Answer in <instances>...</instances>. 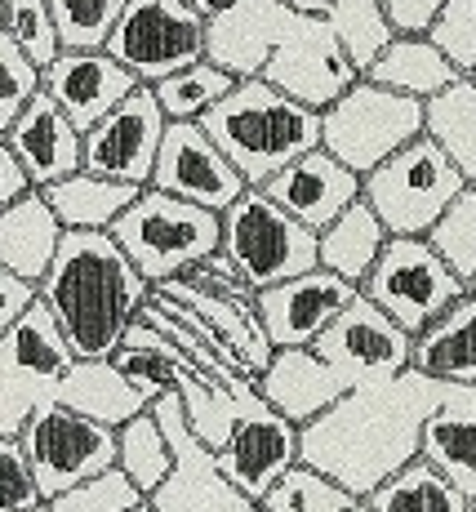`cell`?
<instances>
[{"instance_id":"6da1fadb","label":"cell","mask_w":476,"mask_h":512,"mask_svg":"<svg viewBox=\"0 0 476 512\" xmlns=\"http://www.w3.org/2000/svg\"><path fill=\"white\" fill-rule=\"evenodd\" d=\"M445 397L450 388L419 370L343 392L321 419L299 428V464L365 504L383 481L419 459L423 428Z\"/></svg>"},{"instance_id":"7a4b0ae2","label":"cell","mask_w":476,"mask_h":512,"mask_svg":"<svg viewBox=\"0 0 476 512\" xmlns=\"http://www.w3.org/2000/svg\"><path fill=\"white\" fill-rule=\"evenodd\" d=\"M36 294L54 312L76 361H112L152 299V285L107 232H63Z\"/></svg>"},{"instance_id":"3957f363","label":"cell","mask_w":476,"mask_h":512,"mask_svg":"<svg viewBox=\"0 0 476 512\" xmlns=\"http://www.w3.org/2000/svg\"><path fill=\"white\" fill-rule=\"evenodd\" d=\"M201 130L232 161L245 187H263L285 165L321 147V112L294 103L254 76V81H236V90L201 116Z\"/></svg>"},{"instance_id":"277c9868","label":"cell","mask_w":476,"mask_h":512,"mask_svg":"<svg viewBox=\"0 0 476 512\" xmlns=\"http://www.w3.org/2000/svg\"><path fill=\"white\" fill-rule=\"evenodd\" d=\"M112 236L121 254L138 268L147 285H165L196 263H205L223 245V214H210L201 205H187L178 196H165L156 187H143L138 201L112 223Z\"/></svg>"},{"instance_id":"5b68a950","label":"cell","mask_w":476,"mask_h":512,"mask_svg":"<svg viewBox=\"0 0 476 512\" xmlns=\"http://www.w3.org/2000/svg\"><path fill=\"white\" fill-rule=\"evenodd\" d=\"M423 134H428V103L392 94L365 76L321 112V147L356 179L379 170L388 156Z\"/></svg>"},{"instance_id":"8992f818","label":"cell","mask_w":476,"mask_h":512,"mask_svg":"<svg viewBox=\"0 0 476 512\" xmlns=\"http://www.w3.org/2000/svg\"><path fill=\"white\" fill-rule=\"evenodd\" d=\"M468 187L459 165L445 156V147L423 134L410 147L370 170L361 179V201L379 214L388 236H428L432 223L450 210V201Z\"/></svg>"},{"instance_id":"52a82bcc","label":"cell","mask_w":476,"mask_h":512,"mask_svg":"<svg viewBox=\"0 0 476 512\" xmlns=\"http://www.w3.org/2000/svg\"><path fill=\"white\" fill-rule=\"evenodd\" d=\"M236 277L254 294L285 285L303 272L321 268L316 263V236L299 228L281 205H272L259 187H245V196L223 210V245H218Z\"/></svg>"},{"instance_id":"ba28073f","label":"cell","mask_w":476,"mask_h":512,"mask_svg":"<svg viewBox=\"0 0 476 512\" xmlns=\"http://www.w3.org/2000/svg\"><path fill=\"white\" fill-rule=\"evenodd\" d=\"M463 294H468V285L436 259V250L423 236H388L379 263L361 281V299H370L410 339L428 330Z\"/></svg>"},{"instance_id":"9c48e42d","label":"cell","mask_w":476,"mask_h":512,"mask_svg":"<svg viewBox=\"0 0 476 512\" xmlns=\"http://www.w3.org/2000/svg\"><path fill=\"white\" fill-rule=\"evenodd\" d=\"M18 446H23L27 468H32L45 504H54L58 495L76 490L98 472L116 468V432L94 419L72 415L58 401H41L27 415L23 432H18Z\"/></svg>"},{"instance_id":"30bf717a","label":"cell","mask_w":476,"mask_h":512,"mask_svg":"<svg viewBox=\"0 0 476 512\" xmlns=\"http://www.w3.org/2000/svg\"><path fill=\"white\" fill-rule=\"evenodd\" d=\"M107 54L138 85H161L192 63H205V18L183 0H130L107 36Z\"/></svg>"},{"instance_id":"8fae6325","label":"cell","mask_w":476,"mask_h":512,"mask_svg":"<svg viewBox=\"0 0 476 512\" xmlns=\"http://www.w3.org/2000/svg\"><path fill=\"white\" fill-rule=\"evenodd\" d=\"M152 419L161 423L165 441H170L174 468H170V477L147 495V508L152 512H259V504H250V499L218 472L214 450H205L201 441L192 437L178 392H165V397L152 401Z\"/></svg>"},{"instance_id":"7c38bea8","label":"cell","mask_w":476,"mask_h":512,"mask_svg":"<svg viewBox=\"0 0 476 512\" xmlns=\"http://www.w3.org/2000/svg\"><path fill=\"white\" fill-rule=\"evenodd\" d=\"M165 125L170 121H165L161 103H156V90L138 85L116 112H107L81 139V170L143 192V187H152Z\"/></svg>"},{"instance_id":"4fadbf2b","label":"cell","mask_w":476,"mask_h":512,"mask_svg":"<svg viewBox=\"0 0 476 512\" xmlns=\"http://www.w3.org/2000/svg\"><path fill=\"white\" fill-rule=\"evenodd\" d=\"M312 352L325 361L347 392L365 383H383L410 370L414 339L401 326H392L370 299L356 294L352 303L334 317V326L312 343Z\"/></svg>"},{"instance_id":"5bb4252c","label":"cell","mask_w":476,"mask_h":512,"mask_svg":"<svg viewBox=\"0 0 476 512\" xmlns=\"http://www.w3.org/2000/svg\"><path fill=\"white\" fill-rule=\"evenodd\" d=\"M259 81H267L272 90L294 98V103L312 107V112H325V107H330L334 98H343L361 76L347 63L339 41L330 36L325 18H294L281 32L276 49L267 54Z\"/></svg>"},{"instance_id":"9a60e30c","label":"cell","mask_w":476,"mask_h":512,"mask_svg":"<svg viewBox=\"0 0 476 512\" xmlns=\"http://www.w3.org/2000/svg\"><path fill=\"white\" fill-rule=\"evenodd\" d=\"M214 464L250 504H259L267 490L299 464V428L276 415L254 388L245 397L232 432H227V441L214 450Z\"/></svg>"},{"instance_id":"2e32d148","label":"cell","mask_w":476,"mask_h":512,"mask_svg":"<svg viewBox=\"0 0 476 512\" xmlns=\"http://www.w3.org/2000/svg\"><path fill=\"white\" fill-rule=\"evenodd\" d=\"M152 187L165 196H178V201H187V205H201V210H210V214H223L227 205H236L245 196V179L210 143V134L192 121L165 125Z\"/></svg>"},{"instance_id":"e0dca14e","label":"cell","mask_w":476,"mask_h":512,"mask_svg":"<svg viewBox=\"0 0 476 512\" xmlns=\"http://www.w3.org/2000/svg\"><path fill=\"white\" fill-rule=\"evenodd\" d=\"M356 294L361 290L347 285L343 277H334V272H325V268H312V272H303V277L254 294V312H259L272 352H290V348H312Z\"/></svg>"},{"instance_id":"ac0fdd59","label":"cell","mask_w":476,"mask_h":512,"mask_svg":"<svg viewBox=\"0 0 476 512\" xmlns=\"http://www.w3.org/2000/svg\"><path fill=\"white\" fill-rule=\"evenodd\" d=\"M41 90L54 98L58 112H63L67 121L76 125V134L85 139L107 112H116V107L138 90V81L107 49H94V54L63 49L41 72Z\"/></svg>"},{"instance_id":"d6986e66","label":"cell","mask_w":476,"mask_h":512,"mask_svg":"<svg viewBox=\"0 0 476 512\" xmlns=\"http://www.w3.org/2000/svg\"><path fill=\"white\" fill-rule=\"evenodd\" d=\"M259 192L272 205H281L299 228L321 236L347 205L361 201V179H356L352 170H343L325 147H316V152L299 156L294 165H285L276 179H267Z\"/></svg>"},{"instance_id":"ffe728a7","label":"cell","mask_w":476,"mask_h":512,"mask_svg":"<svg viewBox=\"0 0 476 512\" xmlns=\"http://www.w3.org/2000/svg\"><path fill=\"white\" fill-rule=\"evenodd\" d=\"M5 147L14 152V161L23 165L32 192H45V187L81 174V134H76V125L58 112V103L45 90L9 125Z\"/></svg>"},{"instance_id":"44dd1931","label":"cell","mask_w":476,"mask_h":512,"mask_svg":"<svg viewBox=\"0 0 476 512\" xmlns=\"http://www.w3.org/2000/svg\"><path fill=\"white\" fill-rule=\"evenodd\" d=\"M294 18L299 14H290L276 0H241L236 9L205 23V58L236 81H254Z\"/></svg>"},{"instance_id":"7402d4cb","label":"cell","mask_w":476,"mask_h":512,"mask_svg":"<svg viewBox=\"0 0 476 512\" xmlns=\"http://www.w3.org/2000/svg\"><path fill=\"white\" fill-rule=\"evenodd\" d=\"M259 397L276 410L281 419H290L294 428H307L312 419H321L334 401L343 397V383L339 374L325 366L312 348H290V352H276L272 366L259 374Z\"/></svg>"},{"instance_id":"603a6c76","label":"cell","mask_w":476,"mask_h":512,"mask_svg":"<svg viewBox=\"0 0 476 512\" xmlns=\"http://www.w3.org/2000/svg\"><path fill=\"white\" fill-rule=\"evenodd\" d=\"M49 401L67 406L81 419L103 423V428H112V432L152 410V397H147L143 388H134V383L116 370V361H76V366L58 379V388L49 392Z\"/></svg>"},{"instance_id":"cb8c5ba5","label":"cell","mask_w":476,"mask_h":512,"mask_svg":"<svg viewBox=\"0 0 476 512\" xmlns=\"http://www.w3.org/2000/svg\"><path fill=\"white\" fill-rule=\"evenodd\" d=\"M156 290L165 294V299L183 303L187 312H196V317L210 326L218 339L227 343V348L236 352V357L250 366V374L259 379V374L272 366V343H267L263 334V321L259 312H254V299H232V294H214V290H201V285L192 281H165L156 285Z\"/></svg>"},{"instance_id":"d4e9b609","label":"cell","mask_w":476,"mask_h":512,"mask_svg":"<svg viewBox=\"0 0 476 512\" xmlns=\"http://www.w3.org/2000/svg\"><path fill=\"white\" fill-rule=\"evenodd\" d=\"M428 464L459 490L468 504H476V383L472 388H450L445 406L436 410L423 428V450Z\"/></svg>"},{"instance_id":"484cf974","label":"cell","mask_w":476,"mask_h":512,"mask_svg":"<svg viewBox=\"0 0 476 512\" xmlns=\"http://www.w3.org/2000/svg\"><path fill=\"white\" fill-rule=\"evenodd\" d=\"M410 370L428 374L445 388H472L476 383V294L441 312L423 334H414Z\"/></svg>"},{"instance_id":"4316f807","label":"cell","mask_w":476,"mask_h":512,"mask_svg":"<svg viewBox=\"0 0 476 512\" xmlns=\"http://www.w3.org/2000/svg\"><path fill=\"white\" fill-rule=\"evenodd\" d=\"M63 228L41 192H27L9 210H0V268L23 277L27 285H41L49 263L58 254Z\"/></svg>"},{"instance_id":"83f0119b","label":"cell","mask_w":476,"mask_h":512,"mask_svg":"<svg viewBox=\"0 0 476 512\" xmlns=\"http://www.w3.org/2000/svg\"><path fill=\"white\" fill-rule=\"evenodd\" d=\"M0 357L14 366V374H23L32 388H41L45 397L58 388V379L76 366V357H72V348H67L63 330H58L54 312H49L41 299L0 334Z\"/></svg>"},{"instance_id":"f1b7e54d","label":"cell","mask_w":476,"mask_h":512,"mask_svg":"<svg viewBox=\"0 0 476 512\" xmlns=\"http://www.w3.org/2000/svg\"><path fill=\"white\" fill-rule=\"evenodd\" d=\"M383 245H388V228L379 223V214H374L370 205L356 201L316 236V263L361 290V281L370 277V268L379 263Z\"/></svg>"},{"instance_id":"f546056e","label":"cell","mask_w":476,"mask_h":512,"mask_svg":"<svg viewBox=\"0 0 476 512\" xmlns=\"http://www.w3.org/2000/svg\"><path fill=\"white\" fill-rule=\"evenodd\" d=\"M45 205L54 210L63 232H112V223L138 201V187L98 179V174H72V179L45 187Z\"/></svg>"},{"instance_id":"4dcf8cb0","label":"cell","mask_w":476,"mask_h":512,"mask_svg":"<svg viewBox=\"0 0 476 512\" xmlns=\"http://www.w3.org/2000/svg\"><path fill=\"white\" fill-rule=\"evenodd\" d=\"M365 81L383 85L392 94H405V98H419V103H432L436 94H445L454 81H463L428 36H396V41L379 54V63L365 72Z\"/></svg>"},{"instance_id":"1f68e13d","label":"cell","mask_w":476,"mask_h":512,"mask_svg":"<svg viewBox=\"0 0 476 512\" xmlns=\"http://www.w3.org/2000/svg\"><path fill=\"white\" fill-rule=\"evenodd\" d=\"M254 392V383H241V388H227V383L210 379V374H187L178 383V401H183V419L192 428V437L201 441L205 450H218L232 432L236 415H241L245 397Z\"/></svg>"},{"instance_id":"d6a6232c","label":"cell","mask_w":476,"mask_h":512,"mask_svg":"<svg viewBox=\"0 0 476 512\" xmlns=\"http://www.w3.org/2000/svg\"><path fill=\"white\" fill-rule=\"evenodd\" d=\"M325 27L339 41V49L347 54V63L356 67V76H365L379 54L396 41L388 14H383L379 0H330V14H325Z\"/></svg>"},{"instance_id":"836d02e7","label":"cell","mask_w":476,"mask_h":512,"mask_svg":"<svg viewBox=\"0 0 476 512\" xmlns=\"http://www.w3.org/2000/svg\"><path fill=\"white\" fill-rule=\"evenodd\" d=\"M365 504L374 512H468L472 508L423 455L414 464H405L396 477L383 481Z\"/></svg>"},{"instance_id":"e575fe53","label":"cell","mask_w":476,"mask_h":512,"mask_svg":"<svg viewBox=\"0 0 476 512\" xmlns=\"http://www.w3.org/2000/svg\"><path fill=\"white\" fill-rule=\"evenodd\" d=\"M428 134L445 147L459 174L476 187V85L454 81L445 94H436L428 103Z\"/></svg>"},{"instance_id":"d590c367","label":"cell","mask_w":476,"mask_h":512,"mask_svg":"<svg viewBox=\"0 0 476 512\" xmlns=\"http://www.w3.org/2000/svg\"><path fill=\"white\" fill-rule=\"evenodd\" d=\"M152 90H156V103H161L165 121H192V125H201V116L214 112V107L236 90V76H227L223 67H214L210 58H205V63L183 67V72H174L170 81L152 85Z\"/></svg>"},{"instance_id":"8d00e7d4","label":"cell","mask_w":476,"mask_h":512,"mask_svg":"<svg viewBox=\"0 0 476 512\" xmlns=\"http://www.w3.org/2000/svg\"><path fill=\"white\" fill-rule=\"evenodd\" d=\"M116 468L134 481V490L143 499L170 477L174 455H170V441H165L161 423L152 419V410L130 419L125 428H116Z\"/></svg>"},{"instance_id":"74e56055","label":"cell","mask_w":476,"mask_h":512,"mask_svg":"<svg viewBox=\"0 0 476 512\" xmlns=\"http://www.w3.org/2000/svg\"><path fill=\"white\" fill-rule=\"evenodd\" d=\"M45 5L54 14L58 45L94 54V49H107V36L116 32L130 0H45Z\"/></svg>"},{"instance_id":"f35d334b","label":"cell","mask_w":476,"mask_h":512,"mask_svg":"<svg viewBox=\"0 0 476 512\" xmlns=\"http://www.w3.org/2000/svg\"><path fill=\"white\" fill-rule=\"evenodd\" d=\"M423 241L436 250V259L454 272L463 285L476 277V187H463L450 201V210L432 223Z\"/></svg>"},{"instance_id":"ab89813d","label":"cell","mask_w":476,"mask_h":512,"mask_svg":"<svg viewBox=\"0 0 476 512\" xmlns=\"http://www.w3.org/2000/svg\"><path fill=\"white\" fill-rule=\"evenodd\" d=\"M356 504H361V499H352L343 486H334L330 477H321V472L307 464H294L259 499V512H352Z\"/></svg>"},{"instance_id":"60d3db41","label":"cell","mask_w":476,"mask_h":512,"mask_svg":"<svg viewBox=\"0 0 476 512\" xmlns=\"http://www.w3.org/2000/svg\"><path fill=\"white\" fill-rule=\"evenodd\" d=\"M0 32H5L9 41L23 49V58L36 67V72H45V67L54 63L58 54H63V45H58L54 14H49L45 0H5Z\"/></svg>"},{"instance_id":"b9f144b4","label":"cell","mask_w":476,"mask_h":512,"mask_svg":"<svg viewBox=\"0 0 476 512\" xmlns=\"http://www.w3.org/2000/svg\"><path fill=\"white\" fill-rule=\"evenodd\" d=\"M428 41L463 81H472V72H476V0H445L441 14H436L428 27Z\"/></svg>"},{"instance_id":"7bdbcfd3","label":"cell","mask_w":476,"mask_h":512,"mask_svg":"<svg viewBox=\"0 0 476 512\" xmlns=\"http://www.w3.org/2000/svg\"><path fill=\"white\" fill-rule=\"evenodd\" d=\"M143 504L147 499L134 490V481L121 468H107L98 477L81 481L76 490H67V495H58L49 504V512H134Z\"/></svg>"},{"instance_id":"ee69618b","label":"cell","mask_w":476,"mask_h":512,"mask_svg":"<svg viewBox=\"0 0 476 512\" xmlns=\"http://www.w3.org/2000/svg\"><path fill=\"white\" fill-rule=\"evenodd\" d=\"M41 94V72L23 58V49L0 32V139L9 134V125L23 116V107Z\"/></svg>"},{"instance_id":"f6af8a7d","label":"cell","mask_w":476,"mask_h":512,"mask_svg":"<svg viewBox=\"0 0 476 512\" xmlns=\"http://www.w3.org/2000/svg\"><path fill=\"white\" fill-rule=\"evenodd\" d=\"M41 490L27 468V455L18 437H0V512H32L41 508Z\"/></svg>"},{"instance_id":"bcb514c9","label":"cell","mask_w":476,"mask_h":512,"mask_svg":"<svg viewBox=\"0 0 476 512\" xmlns=\"http://www.w3.org/2000/svg\"><path fill=\"white\" fill-rule=\"evenodd\" d=\"M383 14H388L396 36H428L432 18L441 14L445 0H379Z\"/></svg>"},{"instance_id":"7dc6e473","label":"cell","mask_w":476,"mask_h":512,"mask_svg":"<svg viewBox=\"0 0 476 512\" xmlns=\"http://www.w3.org/2000/svg\"><path fill=\"white\" fill-rule=\"evenodd\" d=\"M36 299H41V294H36V285H27L23 277H14V272L0 268V334L14 326V321L23 317Z\"/></svg>"},{"instance_id":"c3c4849f","label":"cell","mask_w":476,"mask_h":512,"mask_svg":"<svg viewBox=\"0 0 476 512\" xmlns=\"http://www.w3.org/2000/svg\"><path fill=\"white\" fill-rule=\"evenodd\" d=\"M27 192H32V183H27L23 165L14 161V152H9L5 139H0V210H9L14 201H23Z\"/></svg>"},{"instance_id":"681fc988","label":"cell","mask_w":476,"mask_h":512,"mask_svg":"<svg viewBox=\"0 0 476 512\" xmlns=\"http://www.w3.org/2000/svg\"><path fill=\"white\" fill-rule=\"evenodd\" d=\"M276 5H285L290 14H299V18H325L330 14V0H276Z\"/></svg>"},{"instance_id":"f907efd6","label":"cell","mask_w":476,"mask_h":512,"mask_svg":"<svg viewBox=\"0 0 476 512\" xmlns=\"http://www.w3.org/2000/svg\"><path fill=\"white\" fill-rule=\"evenodd\" d=\"M187 9H196V14L205 18V23H210V18H218V14H227V9H236L241 5V0H183Z\"/></svg>"},{"instance_id":"816d5d0a","label":"cell","mask_w":476,"mask_h":512,"mask_svg":"<svg viewBox=\"0 0 476 512\" xmlns=\"http://www.w3.org/2000/svg\"><path fill=\"white\" fill-rule=\"evenodd\" d=\"M352 512H374V508H370V504H356V508H352Z\"/></svg>"},{"instance_id":"f5cc1de1","label":"cell","mask_w":476,"mask_h":512,"mask_svg":"<svg viewBox=\"0 0 476 512\" xmlns=\"http://www.w3.org/2000/svg\"><path fill=\"white\" fill-rule=\"evenodd\" d=\"M468 294H476V277H472V281H468Z\"/></svg>"},{"instance_id":"db71d44e","label":"cell","mask_w":476,"mask_h":512,"mask_svg":"<svg viewBox=\"0 0 476 512\" xmlns=\"http://www.w3.org/2000/svg\"><path fill=\"white\" fill-rule=\"evenodd\" d=\"M32 512H49V504H41V508H32Z\"/></svg>"},{"instance_id":"11a10c76","label":"cell","mask_w":476,"mask_h":512,"mask_svg":"<svg viewBox=\"0 0 476 512\" xmlns=\"http://www.w3.org/2000/svg\"><path fill=\"white\" fill-rule=\"evenodd\" d=\"M0 18H5V0H0Z\"/></svg>"},{"instance_id":"9f6ffc18","label":"cell","mask_w":476,"mask_h":512,"mask_svg":"<svg viewBox=\"0 0 476 512\" xmlns=\"http://www.w3.org/2000/svg\"><path fill=\"white\" fill-rule=\"evenodd\" d=\"M134 512H152V508H147V504H143V508H134Z\"/></svg>"},{"instance_id":"6f0895ef","label":"cell","mask_w":476,"mask_h":512,"mask_svg":"<svg viewBox=\"0 0 476 512\" xmlns=\"http://www.w3.org/2000/svg\"><path fill=\"white\" fill-rule=\"evenodd\" d=\"M472 85H476V72H472Z\"/></svg>"},{"instance_id":"680465c9","label":"cell","mask_w":476,"mask_h":512,"mask_svg":"<svg viewBox=\"0 0 476 512\" xmlns=\"http://www.w3.org/2000/svg\"><path fill=\"white\" fill-rule=\"evenodd\" d=\"M468 512H476V504H472V508H468Z\"/></svg>"}]
</instances>
